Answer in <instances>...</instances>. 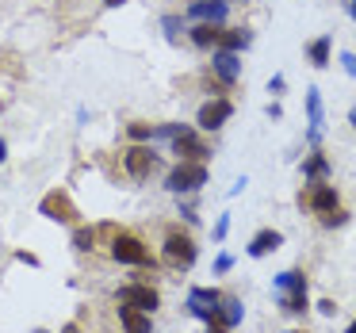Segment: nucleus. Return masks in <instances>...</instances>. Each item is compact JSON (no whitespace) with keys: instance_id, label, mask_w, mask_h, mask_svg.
<instances>
[{"instance_id":"nucleus-20","label":"nucleus","mask_w":356,"mask_h":333,"mask_svg":"<svg viewBox=\"0 0 356 333\" xmlns=\"http://www.w3.org/2000/svg\"><path fill=\"white\" fill-rule=\"evenodd\" d=\"M330 50H333V39L330 35H318V39L307 47V58L318 65V70H325V65H330Z\"/></svg>"},{"instance_id":"nucleus-24","label":"nucleus","mask_w":356,"mask_h":333,"mask_svg":"<svg viewBox=\"0 0 356 333\" xmlns=\"http://www.w3.org/2000/svg\"><path fill=\"white\" fill-rule=\"evenodd\" d=\"M127 134H131L134 142H154V127H149V123H131V127H127Z\"/></svg>"},{"instance_id":"nucleus-26","label":"nucleus","mask_w":356,"mask_h":333,"mask_svg":"<svg viewBox=\"0 0 356 333\" xmlns=\"http://www.w3.org/2000/svg\"><path fill=\"white\" fill-rule=\"evenodd\" d=\"M161 27H165V35H169V42H177V31H180V19H177V16H165V19H161Z\"/></svg>"},{"instance_id":"nucleus-39","label":"nucleus","mask_w":356,"mask_h":333,"mask_svg":"<svg viewBox=\"0 0 356 333\" xmlns=\"http://www.w3.org/2000/svg\"><path fill=\"white\" fill-rule=\"evenodd\" d=\"M287 333H302V330H287Z\"/></svg>"},{"instance_id":"nucleus-34","label":"nucleus","mask_w":356,"mask_h":333,"mask_svg":"<svg viewBox=\"0 0 356 333\" xmlns=\"http://www.w3.org/2000/svg\"><path fill=\"white\" fill-rule=\"evenodd\" d=\"M348 16H353V19H356V0H348Z\"/></svg>"},{"instance_id":"nucleus-30","label":"nucleus","mask_w":356,"mask_h":333,"mask_svg":"<svg viewBox=\"0 0 356 333\" xmlns=\"http://www.w3.org/2000/svg\"><path fill=\"white\" fill-rule=\"evenodd\" d=\"M341 65H345V73L356 81V54H341Z\"/></svg>"},{"instance_id":"nucleus-14","label":"nucleus","mask_w":356,"mask_h":333,"mask_svg":"<svg viewBox=\"0 0 356 333\" xmlns=\"http://www.w3.org/2000/svg\"><path fill=\"white\" fill-rule=\"evenodd\" d=\"M307 115H310V131H307V142H318V138H322V127H325L322 92H318V88H307Z\"/></svg>"},{"instance_id":"nucleus-38","label":"nucleus","mask_w":356,"mask_h":333,"mask_svg":"<svg viewBox=\"0 0 356 333\" xmlns=\"http://www.w3.org/2000/svg\"><path fill=\"white\" fill-rule=\"evenodd\" d=\"M345 333H356V322H353V325H348V330H345Z\"/></svg>"},{"instance_id":"nucleus-22","label":"nucleus","mask_w":356,"mask_h":333,"mask_svg":"<svg viewBox=\"0 0 356 333\" xmlns=\"http://www.w3.org/2000/svg\"><path fill=\"white\" fill-rule=\"evenodd\" d=\"M73 245H77L81 253H88V249H96V226H81V230L73 234Z\"/></svg>"},{"instance_id":"nucleus-28","label":"nucleus","mask_w":356,"mask_h":333,"mask_svg":"<svg viewBox=\"0 0 356 333\" xmlns=\"http://www.w3.org/2000/svg\"><path fill=\"white\" fill-rule=\"evenodd\" d=\"M226 234H230V215H218V222H215V241H222Z\"/></svg>"},{"instance_id":"nucleus-7","label":"nucleus","mask_w":356,"mask_h":333,"mask_svg":"<svg viewBox=\"0 0 356 333\" xmlns=\"http://www.w3.org/2000/svg\"><path fill=\"white\" fill-rule=\"evenodd\" d=\"M218 307H222V291H215V287H192L188 291V314L192 318L207 322L211 314H218Z\"/></svg>"},{"instance_id":"nucleus-40","label":"nucleus","mask_w":356,"mask_h":333,"mask_svg":"<svg viewBox=\"0 0 356 333\" xmlns=\"http://www.w3.org/2000/svg\"><path fill=\"white\" fill-rule=\"evenodd\" d=\"M226 4H230V0H226Z\"/></svg>"},{"instance_id":"nucleus-15","label":"nucleus","mask_w":356,"mask_h":333,"mask_svg":"<svg viewBox=\"0 0 356 333\" xmlns=\"http://www.w3.org/2000/svg\"><path fill=\"white\" fill-rule=\"evenodd\" d=\"M280 245H284V234L280 230H261V234H253V241H249L245 253L249 257H268V253H276Z\"/></svg>"},{"instance_id":"nucleus-27","label":"nucleus","mask_w":356,"mask_h":333,"mask_svg":"<svg viewBox=\"0 0 356 333\" xmlns=\"http://www.w3.org/2000/svg\"><path fill=\"white\" fill-rule=\"evenodd\" d=\"M207 333H230V325L222 322V314H211L207 318Z\"/></svg>"},{"instance_id":"nucleus-17","label":"nucleus","mask_w":356,"mask_h":333,"mask_svg":"<svg viewBox=\"0 0 356 333\" xmlns=\"http://www.w3.org/2000/svg\"><path fill=\"white\" fill-rule=\"evenodd\" d=\"M330 157L322 154V149H314V154L307 157V161H302V177L310 180V184H314V180H330Z\"/></svg>"},{"instance_id":"nucleus-6","label":"nucleus","mask_w":356,"mask_h":333,"mask_svg":"<svg viewBox=\"0 0 356 333\" xmlns=\"http://www.w3.org/2000/svg\"><path fill=\"white\" fill-rule=\"evenodd\" d=\"M39 215L54 218V222H73V218H77V203L70 200V192H62V188H54V192H47V195H42V203H39Z\"/></svg>"},{"instance_id":"nucleus-1","label":"nucleus","mask_w":356,"mask_h":333,"mask_svg":"<svg viewBox=\"0 0 356 333\" xmlns=\"http://www.w3.org/2000/svg\"><path fill=\"white\" fill-rule=\"evenodd\" d=\"M161 261L165 268L172 272H188L195 264V241L188 230H180V226H169L165 230V241H161Z\"/></svg>"},{"instance_id":"nucleus-9","label":"nucleus","mask_w":356,"mask_h":333,"mask_svg":"<svg viewBox=\"0 0 356 333\" xmlns=\"http://www.w3.org/2000/svg\"><path fill=\"white\" fill-rule=\"evenodd\" d=\"M302 203H307V211H314V215H325V211L341 207V203H337V188L325 184V180H314V184L302 192Z\"/></svg>"},{"instance_id":"nucleus-29","label":"nucleus","mask_w":356,"mask_h":333,"mask_svg":"<svg viewBox=\"0 0 356 333\" xmlns=\"http://www.w3.org/2000/svg\"><path fill=\"white\" fill-rule=\"evenodd\" d=\"M284 88H287V81H284V77H280V73H276V77L268 81V92H272V96H284Z\"/></svg>"},{"instance_id":"nucleus-41","label":"nucleus","mask_w":356,"mask_h":333,"mask_svg":"<svg viewBox=\"0 0 356 333\" xmlns=\"http://www.w3.org/2000/svg\"><path fill=\"white\" fill-rule=\"evenodd\" d=\"M39 333H42V330H39Z\"/></svg>"},{"instance_id":"nucleus-19","label":"nucleus","mask_w":356,"mask_h":333,"mask_svg":"<svg viewBox=\"0 0 356 333\" xmlns=\"http://www.w3.org/2000/svg\"><path fill=\"white\" fill-rule=\"evenodd\" d=\"M272 291H307V276L299 268H287L280 276H272Z\"/></svg>"},{"instance_id":"nucleus-31","label":"nucleus","mask_w":356,"mask_h":333,"mask_svg":"<svg viewBox=\"0 0 356 333\" xmlns=\"http://www.w3.org/2000/svg\"><path fill=\"white\" fill-rule=\"evenodd\" d=\"M318 310H322L325 318H333V314H337V302H333V299H322V302H318Z\"/></svg>"},{"instance_id":"nucleus-25","label":"nucleus","mask_w":356,"mask_h":333,"mask_svg":"<svg viewBox=\"0 0 356 333\" xmlns=\"http://www.w3.org/2000/svg\"><path fill=\"white\" fill-rule=\"evenodd\" d=\"M230 268H234V257H230V253H218V257H215V276H226Z\"/></svg>"},{"instance_id":"nucleus-16","label":"nucleus","mask_w":356,"mask_h":333,"mask_svg":"<svg viewBox=\"0 0 356 333\" xmlns=\"http://www.w3.org/2000/svg\"><path fill=\"white\" fill-rule=\"evenodd\" d=\"M218 35H222V24H195L192 31H188V39H192L200 50H215Z\"/></svg>"},{"instance_id":"nucleus-10","label":"nucleus","mask_w":356,"mask_h":333,"mask_svg":"<svg viewBox=\"0 0 356 333\" xmlns=\"http://www.w3.org/2000/svg\"><path fill=\"white\" fill-rule=\"evenodd\" d=\"M226 16H230L226 0H192L188 4V19L192 24H226Z\"/></svg>"},{"instance_id":"nucleus-21","label":"nucleus","mask_w":356,"mask_h":333,"mask_svg":"<svg viewBox=\"0 0 356 333\" xmlns=\"http://www.w3.org/2000/svg\"><path fill=\"white\" fill-rule=\"evenodd\" d=\"M218 314H222V322L230 325H241V318H245V307H241V299H226L222 295V307H218Z\"/></svg>"},{"instance_id":"nucleus-32","label":"nucleus","mask_w":356,"mask_h":333,"mask_svg":"<svg viewBox=\"0 0 356 333\" xmlns=\"http://www.w3.org/2000/svg\"><path fill=\"white\" fill-rule=\"evenodd\" d=\"M180 215H184L188 222H195V207H192V203H180Z\"/></svg>"},{"instance_id":"nucleus-3","label":"nucleus","mask_w":356,"mask_h":333,"mask_svg":"<svg viewBox=\"0 0 356 333\" xmlns=\"http://www.w3.org/2000/svg\"><path fill=\"white\" fill-rule=\"evenodd\" d=\"M111 257H115L119 264H134V268H146L149 264L146 241H142L138 234H131V230H119L115 238H111Z\"/></svg>"},{"instance_id":"nucleus-35","label":"nucleus","mask_w":356,"mask_h":333,"mask_svg":"<svg viewBox=\"0 0 356 333\" xmlns=\"http://www.w3.org/2000/svg\"><path fill=\"white\" fill-rule=\"evenodd\" d=\"M348 123H353V131H356V108H353V111H348Z\"/></svg>"},{"instance_id":"nucleus-5","label":"nucleus","mask_w":356,"mask_h":333,"mask_svg":"<svg viewBox=\"0 0 356 333\" xmlns=\"http://www.w3.org/2000/svg\"><path fill=\"white\" fill-rule=\"evenodd\" d=\"M157 165H161V157H157L149 146H131L123 154V169H127V177H131V180H146Z\"/></svg>"},{"instance_id":"nucleus-18","label":"nucleus","mask_w":356,"mask_h":333,"mask_svg":"<svg viewBox=\"0 0 356 333\" xmlns=\"http://www.w3.org/2000/svg\"><path fill=\"white\" fill-rule=\"evenodd\" d=\"M276 302L284 314H307L310 302H307V291H276Z\"/></svg>"},{"instance_id":"nucleus-13","label":"nucleus","mask_w":356,"mask_h":333,"mask_svg":"<svg viewBox=\"0 0 356 333\" xmlns=\"http://www.w3.org/2000/svg\"><path fill=\"white\" fill-rule=\"evenodd\" d=\"M119 322H123L127 333H154V314L138 307H127V302H119Z\"/></svg>"},{"instance_id":"nucleus-12","label":"nucleus","mask_w":356,"mask_h":333,"mask_svg":"<svg viewBox=\"0 0 356 333\" xmlns=\"http://www.w3.org/2000/svg\"><path fill=\"white\" fill-rule=\"evenodd\" d=\"M211 73L222 81V88H234V85H238V77H241L238 54H230V50H215V54H211Z\"/></svg>"},{"instance_id":"nucleus-33","label":"nucleus","mask_w":356,"mask_h":333,"mask_svg":"<svg viewBox=\"0 0 356 333\" xmlns=\"http://www.w3.org/2000/svg\"><path fill=\"white\" fill-rule=\"evenodd\" d=\"M4 157H8V142L0 138V165H4Z\"/></svg>"},{"instance_id":"nucleus-23","label":"nucleus","mask_w":356,"mask_h":333,"mask_svg":"<svg viewBox=\"0 0 356 333\" xmlns=\"http://www.w3.org/2000/svg\"><path fill=\"white\" fill-rule=\"evenodd\" d=\"M318 222H322L325 230H333V226H345V222H348V211H345V207H333V211H325V215H318Z\"/></svg>"},{"instance_id":"nucleus-37","label":"nucleus","mask_w":356,"mask_h":333,"mask_svg":"<svg viewBox=\"0 0 356 333\" xmlns=\"http://www.w3.org/2000/svg\"><path fill=\"white\" fill-rule=\"evenodd\" d=\"M104 4H108V8H115V4H123V0H104Z\"/></svg>"},{"instance_id":"nucleus-11","label":"nucleus","mask_w":356,"mask_h":333,"mask_svg":"<svg viewBox=\"0 0 356 333\" xmlns=\"http://www.w3.org/2000/svg\"><path fill=\"white\" fill-rule=\"evenodd\" d=\"M172 154H177L180 161H207L211 149H207V142H203L200 134L188 127L184 134H177V138H172Z\"/></svg>"},{"instance_id":"nucleus-36","label":"nucleus","mask_w":356,"mask_h":333,"mask_svg":"<svg viewBox=\"0 0 356 333\" xmlns=\"http://www.w3.org/2000/svg\"><path fill=\"white\" fill-rule=\"evenodd\" d=\"M62 333H81V330H77V325H65V330H62Z\"/></svg>"},{"instance_id":"nucleus-8","label":"nucleus","mask_w":356,"mask_h":333,"mask_svg":"<svg viewBox=\"0 0 356 333\" xmlns=\"http://www.w3.org/2000/svg\"><path fill=\"white\" fill-rule=\"evenodd\" d=\"M230 115H234V104L226 100V96H215V100H207V104L200 108L195 127H200V131H218V127H222Z\"/></svg>"},{"instance_id":"nucleus-4","label":"nucleus","mask_w":356,"mask_h":333,"mask_svg":"<svg viewBox=\"0 0 356 333\" xmlns=\"http://www.w3.org/2000/svg\"><path fill=\"white\" fill-rule=\"evenodd\" d=\"M115 299H119V302H127V307L149 310V314H154V310L161 307V295H157V287L138 284V279H134V284H123V287H119V291H115Z\"/></svg>"},{"instance_id":"nucleus-2","label":"nucleus","mask_w":356,"mask_h":333,"mask_svg":"<svg viewBox=\"0 0 356 333\" xmlns=\"http://www.w3.org/2000/svg\"><path fill=\"white\" fill-rule=\"evenodd\" d=\"M207 184V165L203 161H177V169H169L165 177V188L172 195H192Z\"/></svg>"}]
</instances>
